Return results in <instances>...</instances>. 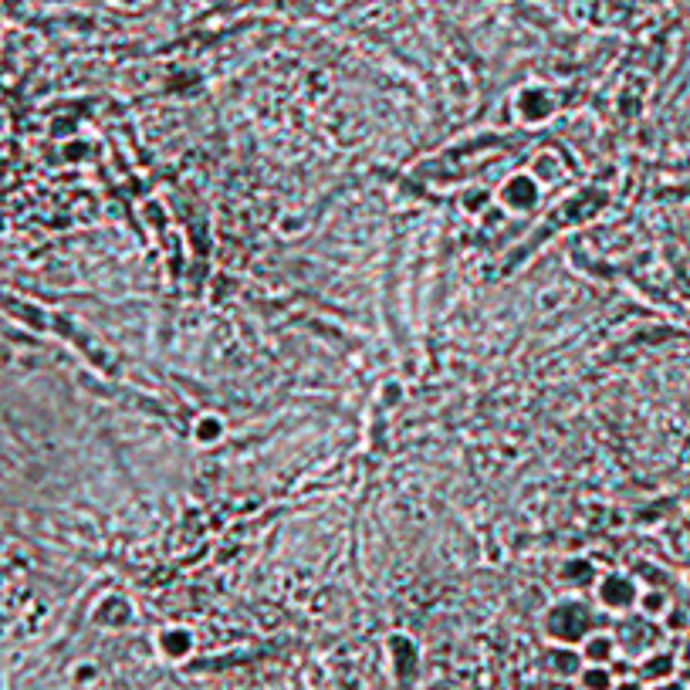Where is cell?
<instances>
[{"label": "cell", "instance_id": "cell-1", "mask_svg": "<svg viewBox=\"0 0 690 690\" xmlns=\"http://www.w3.org/2000/svg\"><path fill=\"white\" fill-rule=\"evenodd\" d=\"M545 630H548L552 640L565 643V647L569 643H582L593 632V613H589V606L582 599H562L545 616Z\"/></svg>", "mask_w": 690, "mask_h": 690}, {"label": "cell", "instance_id": "cell-2", "mask_svg": "<svg viewBox=\"0 0 690 690\" xmlns=\"http://www.w3.org/2000/svg\"><path fill=\"white\" fill-rule=\"evenodd\" d=\"M593 593L602 609H609V613H630L632 606H636V599H640V586L632 582V575L606 572L595 579Z\"/></svg>", "mask_w": 690, "mask_h": 690}, {"label": "cell", "instance_id": "cell-3", "mask_svg": "<svg viewBox=\"0 0 690 690\" xmlns=\"http://www.w3.org/2000/svg\"><path fill=\"white\" fill-rule=\"evenodd\" d=\"M538 196H541V183H538L532 172H515V176H508L504 183L498 187L494 193V200H498L501 207L508 213H528L538 207Z\"/></svg>", "mask_w": 690, "mask_h": 690}, {"label": "cell", "instance_id": "cell-4", "mask_svg": "<svg viewBox=\"0 0 690 690\" xmlns=\"http://www.w3.org/2000/svg\"><path fill=\"white\" fill-rule=\"evenodd\" d=\"M515 112L521 122H528V126H538V122H548L552 112H555V98L548 88H535V85H528V88H521L515 95Z\"/></svg>", "mask_w": 690, "mask_h": 690}, {"label": "cell", "instance_id": "cell-5", "mask_svg": "<svg viewBox=\"0 0 690 690\" xmlns=\"http://www.w3.org/2000/svg\"><path fill=\"white\" fill-rule=\"evenodd\" d=\"M579 647H582L579 653H582V660H586V663H609V660L616 656V636H613V632L593 630L582 643H579Z\"/></svg>", "mask_w": 690, "mask_h": 690}, {"label": "cell", "instance_id": "cell-6", "mask_svg": "<svg viewBox=\"0 0 690 690\" xmlns=\"http://www.w3.org/2000/svg\"><path fill=\"white\" fill-rule=\"evenodd\" d=\"M558 579H562L565 586H572V589H593L599 575H595V565L589 558H569V562H562Z\"/></svg>", "mask_w": 690, "mask_h": 690}, {"label": "cell", "instance_id": "cell-7", "mask_svg": "<svg viewBox=\"0 0 690 690\" xmlns=\"http://www.w3.org/2000/svg\"><path fill=\"white\" fill-rule=\"evenodd\" d=\"M562 170H565V159H562L555 149H538L535 159H532V166H528V172L535 176L541 187L555 183L558 176H562Z\"/></svg>", "mask_w": 690, "mask_h": 690}, {"label": "cell", "instance_id": "cell-8", "mask_svg": "<svg viewBox=\"0 0 690 690\" xmlns=\"http://www.w3.org/2000/svg\"><path fill=\"white\" fill-rule=\"evenodd\" d=\"M156 647L166 653L170 660H183V656L193 650V632L183 630V626H166V630L159 632Z\"/></svg>", "mask_w": 690, "mask_h": 690}, {"label": "cell", "instance_id": "cell-9", "mask_svg": "<svg viewBox=\"0 0 690 690\" xmlns=\"http://www.w3.org/2000/svg\"><path fill=\"white\" fill-rule=\"evenodd\" d=\"M224 420L217 417V413H200L196 420H193V440L200 443V447H210V443L224 440Z\"/></svg>", "mask_w": 690, "mask_h": 690}, {"label": "cell", "instance_id": "cell-10", "mask_svg": "<svg viewBox=\"0 0 690 690\" xmlns=\"http://www.w3.org/2000/svg\"><path fill=\"white\" fill-rule=\"evenodd\" d=\"M579 680H582V690H613V673L606 670V663H586L579 670Z\"/></svg>", "mask_w": 690, "mask_h": 690}, {"label": "cell", "instance_id": "cell-11", "mask_svg": "<svg viewBox=\"0 0 690 690\" xmlns=\"http://www.w3.org/2000/svg\"><path fill=\"white\" fill-rule=\"evenodd\" d=\"M636 609L643 616H663L670 606H667V595L660 593V589H640V599H636Z\"/></svg>", "mask_w": 690, "mask_h": 690}, {"label": "cell", "instance_id": "cell-12", "mask_svg": "<svg viewBox=\"0 0 690 690\" xmlns=\"http://www.w3.org/2000/svg\"><path fill=\"white\" fill-rule=\"evenodd\" d=\"M616 690H640L632 680H623V684H616Z\"/></svg>", "mask_w": 690, "mask_h": 690}]
</instances>
